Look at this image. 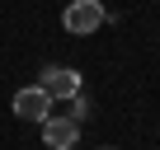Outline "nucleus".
I'll return each mask as SVG.
<instances>
[{"mask_svg":"<svg viewBox=\"0 0 160 150\" xmlns=\"http://www.w3.org/2000/svg\"><path fill=\"white\" fill-rule=\"evenodd\" d=\"M99 24H108V10L99 0H71L61 10V28L71 38H85V33H99Z\"/></svg>","mask_w":160,"mask_h":150,"instance_id":"nucleus-1","label":"nucleus"},{"mask_svg":"<svg viewBox=\"0 0 160 150\" xmlns=\"http://www.w3.org/2000/svg\"><path fill=\"white\" fill-rule=\"evenodd\" d=\"M42 89H47V99H75L85 89V75L75 66H42Z\"/></svg>","mask_w":160,"mask_h":150,"instance_id":"nucleus-2","label":"nucleus"},{"mask_svg":"<svg viewBox=\"0 0 160 150\" xmlns=\"http://www.w3.org/2000/svg\"><path fill=\"white\" fill-rule=\"evenodd\" d=\"M47 113H52V99H47L42 85H28V89L14 94V117H24V122H42Z\"/></svg>","mask_w":160,"mask_h":150,"instance_id":"nucleus-3","label":"nucleus"},{"mask_svg":"<svg viewBox=\"0 0 160 150\" xmlns=\"http://www.w3.org/2000/svg\"><path fill=\"white\" fill-rule=\"evenodd\" d=\"M42 141H47V150H71L75 141H80V122L75 117H42Z\"/></svg>","mask_w":160,"mask_h":150,"instance_id":"nucleus-4","label":"nucleus"},{"mask_svg":"<svg viewBox=\"0 0 160 150\" xmlns=\"http://www.w3.org/2000/svg\"><path fill=\"white\" fill-rule=\"evenodd\" d=\"M66 103H71V113H66V117H75V122H85V117H90V113H94V99H90V94H85V89H80V94H75V99H66Z\"/></svg>","mask_w":160,"mask_h":150,"instance_id":"nucleus-5","label":"nucleus"},{"mask_svg":"<svg viewBox=\"0 0 160 150\" xmlns=\"http://www.w3.org/2000/svg\"><path fill=\"white\" fill-rule=\"evenodd\" d=\"M99 150H118V145H99Z\"/></svg>","mask_w":160,"mask_h":150,"instance_id":"nucleus-6","label":"nucleus"}]
</instances>
